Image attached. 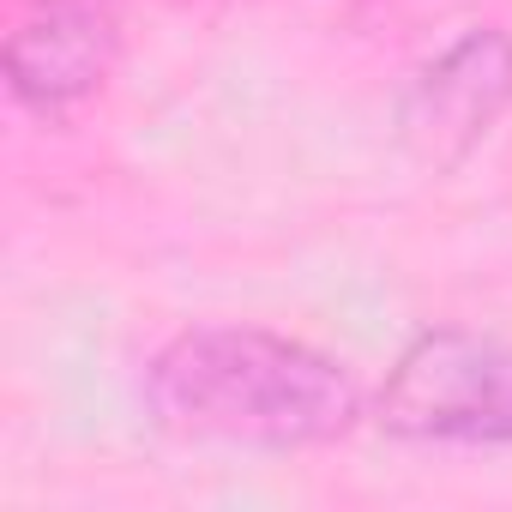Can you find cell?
I'll list each match as a JSON object with an SVG mask.
<instances>
[{"label":"cell","mask_w":512,"mask_h":512,"mask_svg":"<svg viewBox=\"0 0 512 512\" xmlns=\"http://www.w3.org/2000/svg\"><path fill=\"white\" fill-rule=\"evenodd\" d=\"M380 428L434 446H512V344L464 326L422 332L386 374Z\"/></svg>","instance_id":"2"},{"label":"cell","mask_w":512,"mask_h":512,"mask_svg":"<svg viewBox=\"0 0 512 512\" xmlns=\"http://www.w3.org/2000/svg\"><path fill=\"white\" fill-rule=\"evenodd\" d=\"M145 404L169 434L223 440L253 452L332 446L356 428V380L278 332L253 326H199L151 356Z\"/></svg>","instance_id":"1"},{"label":"cell","mask_w":512,"mask_h":512,"mask_svg":"<svg viewBox=\"0 0 512 512\" xmlns=\"http://www.w3.org/2000/svg\"><path fill=\"white\" fill-rule=\"evenodd\" d=\"M506 109H512V37L482 25L410 73L392 109V133L416 169L446 175L494 133Z\"/></svg>","instance_id":"3"},{"label":"cell","mask_w":512,"mask_h":512,"mask_svg":"<svg viewBox=\"0 0 512 512\" xmlns=\"http://www.w3.org/2000/svg\"><path fill=\"white\" fill-rule=\"evenodd\" d=\"M121 55V25L109 0H37L7 37V85L37 115H67L85 103Z\"/></svg>","instance_id":"4"}]
</instances>
